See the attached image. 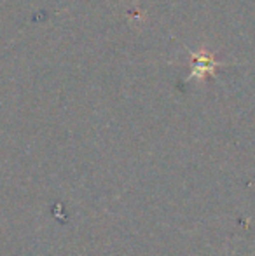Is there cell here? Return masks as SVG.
<instances>
[{
  "mask_svg": "<svg viewBox=\"0 0 255 256\" xmlns=\"http://www.w3.org/2000/svg\"><path fill=\"white\" fill-rule=\"evenodd\" d=\"M191 56H192V72H191V75H189V78H194V77L204 78L206 75H213L217 66L220 64L206 51H199L196 54H191Z\"/></svg>",
  "mask_w": 255,
  "mask_h": 256,
  "instance_id": "obj_1",
  "label": "cell"
}]
</instances>
